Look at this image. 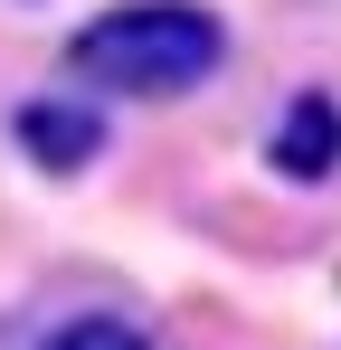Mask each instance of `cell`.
<instances>
[{
	"label": "cell",
	"mask_w": 341,
	"mask_h": 350,
	"mask_svg": "<svg viewBox=\"0 0 341 350\" xmlns=\"http://www.w3.org/2000/svg\"><path fill=\"white\" fill-rule=\"evenodd\" d=\"M38 350H152L133 322H114V312H76V322H57Z\"/></svg>",
	"instance_id": "cell-4"
},
{
	"label": "cell",
	"mask_w": 341,
	"mask_h": 350,
	"mask_svg": "<svg viewBox=\"0 0 341 350\" xmlns=\"http://www.w3.org/2000/svg\"><path fill=\"white\" fill-rule=\"evenodd\" d=\"M218 57L227 29L209 0H114L66 38V66L105 95H190L218 76Z\"/></svg>",
	"instance_id": "cell-1"
},
{
	"label": "cell",
	"mask_w": 341,
	"mask_h": 350,
	"mask_svg": "<svg viewBox=\"0 0 341 350\" xmlns=\"http://www.w3.org/2000/svg\"><path fill=\"white\" fill-rule=\"evenodd\" d=\"M266 161H275L294 189H313V180H332V171H341V95H332V85L284 95L275 133H266Z\"/></svg>",
	"instance_id": "cell-2"
},
{
	"label": "cell",
	"mask_w": 341,
	"mask_h": 350,
	"mask_svg": "<svg viewBox=\"0 0 341 350\" xmlns=\"http://www.w3.org/2000/svg\"><path fill=\"white\" fill-rule=\"evenodd\" d=\"M19 152L38 161V171H86L95 152H105V114L86 105V95H38V105H19Z\"/></svg>",
	"instance_id": "cell-3"
}]
</instances>
